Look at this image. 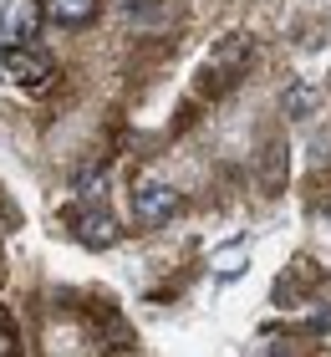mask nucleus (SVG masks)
<instances>
[{"label":"nucleus","mask_w":331,"mask_h":357,"mask_svg":"<svg viewBox=\"0 0 331 357\" xmlns=\"http://www.w3.org/2000/svg\"><path fill=\"white\" fill-rule=\"evenodd\" d=\"M306 327H311V332H331V306H311V312H306Z\"/></svg>","instance_id":"12"},{"label":"nucleus","mask_w":331,"mask_h":357,"mask_svg":"<svg viewBox=\"0 0 331 357\" xmlns=\"http://www.w3.org/2000/svg\"><path fill=\"white\" fill-rule=\"evenodd\" d=\"M178 209H184V194H178L174 184H163V178H143V184L132 189V220H138L143 230L169 225Z\"/></svg>","instance_id":"2"},{"label":"nucleus","mask_w":331,"mask_h":357,"mask_svg":"<svg viewBox=\"0 0 331 357\" xmlns=\"http://www.w3.org/2000/svg\"><path fill=\"white\" fill-rule=\"evenodd\" d=\"M250 52H255L250 36H224L220 46H214V61H224V67H245V61H250Z\"/></svg>","instance_id":"9"},{"label":"nucleus","mask_w":331,"mask_h":357,"mask_svg":"<svg viewBox=\"0 0 331 357\" xmlns=\"http://www.w3.org/2000/svg\"><path fill=\"white\" fill-rule=\"evenodd\" d=\"M0 72H6L15 87H26V92H46V87L56 82V61L46 56L41 46H6Z\"/></svg>","instance_id":"1"},{"label":"nucleus","mask_w":331,"mask_h":357,"mask_svg":"<svg viewBox=\"0 0 331 357\" xmlns=\"http://www.w3.org/2000/svg\"><path fill=\"white\" fill-rule=\"evenodd\" d=\"M214 266H220V275H240V271H245V250H224Z\"/></svg>","instance_id":"11"},{"label":"nucleus","mask_w":331,"mask_h":357,"mask_svg":"<svg viewBox=\"0 0 331 357\" xmlns=\"http://www.w3.org/2000/svg\"><path fill=\"white\" fill-rule=\"evenodd\" d=\"M250 357H291V347H286V342H260Z\"/></svg>","instance_id":"13"},{"label":"nucleus","mask_w":331,"mask_h":357,"mask_svg":"<svg viewBox=\"0 0 331 357\" xmlns=\"http://www.w3.org/2000/svg\"><path fill=\"white\" fill-rule=\"evenodd\" d=\"M260 189L265 194H275L280 184H286V143H265V149H260Z\"/></svg>","instance_id":"7"},{"label":"nucleus","mask_w":331,"mask_h":357,"mask_svg":"<svg viewBox=\"0 0 331 357\" xmlns=\"http://www.w3.org/2000/svg\"><path fill=\"white\" fill-rule=\"evenodd\" d=\"M77 194H87V199H102V194H107V174H102V169L82 174V184H77Z\"/></svg>","instance_id":"10"},{"label":"nucleus","mask_w":331,"mask_h":357,"mask_svg":"<svg viewBox=\"0 0 331 357\" xmlns=\"http://www.w3.org/2000/svg\"><path fill=\"white\" fill-rule=\"evenodd\" d=\"M0 357H15V337H10V327H0Z\"/></svg>","instance_id":"14"},{"label":"nucleus","mask_w":331,"mask_h":357,"mask_svg":"<svg viewBox=\"0 0 331 357\" xmlns=\"http://www.w3.org/2000/svg\"><path fill=\"white\" fill-rule=\"evenodd\" d=\"M77 240H82L87 250L118 245V220H112L107 209H87V215H77Z\"/></svg>","instance_id":"4"},{"label":"nucleus","mask_w":331,"mask_h":357,"mask_svg":"<svg viewBox=\"0 0 331 357\" xmlns=\"http://www.w3.org/2000/svg\"><path fill=\"white\" fill-rule=\"evenodd\" d=\"M245 77V67H224V61H209L204 72H199V82H194V92L199 97H224L229 87H235Z\"/></svg>","instance_id":"6"},{"label":"nucleus","mask_w":331,"mask_h":357,"mask_svg":"<svg viewBox=\"0 0 331 357\" xmlns=\"http://www.w3.org/2000/svg\"><path fill=\"white\" fill-rule=\"evenodd\" d=\"M97 10H102V0H46V21H52V26H66V31L92 26Z\"/></svg>","instance_id":"5"},{"label":"nucleus","mask_w":331,"mask_h":357,"mask_svg":"<svg viewBox=\"0 0 331 357\" xmlns=\"http://www.w3.org/2000/svg\"><path fill=\"white\" fill-rule=\"evenodd\" d=\"M123 15H128L132 31H169L178 21V6L174 0H128Z\"/></svg>","instance_id":"3"},{"label":"nucleus","mask_w":331,"mask_h":357,"mask_svg":"<svg viewBox=\"0 0 331 357\" xmlns=\"http://www.w3.org/2000/svg\"><path fill=\"white\" fill-rule=\"evenodd\" d=\"M316 102H321V92L311 82H291L286 92H280V107H286V118H295V123L311 118V107H316Z\"/></svg>","instance_id":"8"}]
</instances>
